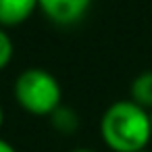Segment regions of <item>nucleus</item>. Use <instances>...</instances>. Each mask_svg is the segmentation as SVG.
<instances>
[{"instance_id": "f257e3e1", "label": "nucleus", "mask_w": 152, "mask_h": 152, "mask_svg": "<svg viewBox=\"0 0 152 152\" xmlns=\"http://www.w3.org/2000/svg\"><path fill=\"white\" fill-rule=\"evenodd\" d=\"M102 142L113 152H140L146 150L152 137L150 110L129 100L113 102L100 119Z\"/></svg>"}, {"instance_id": "f03ea898", "label": "nucleus", "mask_w": 152, "mask_h": 152, "mask_svg": "<svg viewBox=\"0 0 152 152\" xmlns=\"http://www.w3.org/2000/svg\"><path fill=\"white\" fill-rule=\"evenodd\" d=\"M13 94L17 104L36 117H50L63 104V88L58 79L42 67H29L15 79Z\"/></svg>"}, {"instance_id": "7ed1b4c3", "label": "nucleus", "mask_w": 152, "mask_h": 152, "mask_svg": "<svg viewBox=\"0 0 152 152\" xmlns=\"http://www.w3.org/2000/svg\"><path fill=\"white\" fill-rule=\"evenodd\" d=\"M92 7V0H38V9L61 27L79 23Z\"/></svg>"}, {"instance_id": "20e7f679", "label": "nucleus", "mask_w": 152, "mask_h": 152, "mask_svg": "<svg viewBox=\"0 0 152 152\" xmlns=\"http://www.w3.org/2000/svg\"><path fill=\"white\" fill-rule=\"evenodd\" d=\"M38 11V0H0V25L17 27Z\"/></svg>"}, {"instance_id": "39448f33", "label": "nucleus", "mask_w": 152, "mask_h": 152, "mask_svg": "<svg viewBox=\"0 0 152 152\" xmlns=\"http://www.w3.org/2000/svg\"><path fill=\"white\" fill-rule=\"evenodd\" d=\"M129 96L142 108L152 110V71H144L131 81Z\"/></svg>"}, {"instance_id": "423d86ee", "label": "nucleus", "mask_w": 152, "mask_h": 152, "mask_svg": "<svg viewBox=\"0 0 152 152\" xmlns=\"http://www.w3.org/2000/svg\"><path fill=\"white\" fill-rule=\"evenodd\" d=\"M50 123H52V127H54L58 133L69 135V133H75V131H77V127H79V115H77L73 108L61 104V106L50 115Z\"/></svg>"}, {"instance_id": "0eeeda50", "label": "nucleus", "mask_w": 152, "mask_h": 152, "mask_svg": "<svg viewBox=\"0 0 152 152\" xmlns=\"http://www.w3.org/2000/svg\"><path fill=\"white\" fill-rule=\"evenodd\" d=\"M13 54H15V44L7 34V29L0 25V71L9 67V63L13 61Z\"/></svg>"}, {"instance_id": "6e6552de", "label": "nucleus", "mask_w": 152, "mask_h": 152, "mask_svg": "<svg viewBox=\"0 0 152 152\" xmlns=\"http://www.w3.org/2000/svg\"><path fill=\"white\" fill-rule=\"evenodd\" d=\"M0 152H17V148H15L11 142H7V140L0 137Z\"/></svg>"}, {"instance_id": "1a4fd4ad", "label": "nucleus", "mask_w": 152, "mask_h": 152, "mask_svg": "<svg viewBox=\"0 0 152 152\" xmlns=\"http://www.w3.org/2000/svg\"><path fill=\"white\" fill-rule=\"evenodd\" d=\"M2 125H4V108L0 104V129H2Z\"/></svg>"}, {"instance_id": "9d476101", "label": "nucleus", "mask_w": 152, "mask_h": 152, "mask_svg": "<svg viewBox=\"0 0 152 152\" xmlns=\"http://www.w3.org/2000/svg\"><path fill=\"white\" fill-rule=\"evenodd\" d=\"M71 152H96V150H92V148H73Z\"/></svg>"}, {"instance_id": "9b49d317", "label": "nucleus", "mask_w": 152, "mask_h": 152, "mask_svg": "<svg viewBox=\"0 0 152 152\" xmlns=\"http://www.w3.org/2000/svg\"><path fill=\"white\" fill-rule=\"evenodd\" d=\"M150 125H152V110H150Z\"/></svg>"}, {"instance_id": "f8f14e48", "label": "nucleus", "mask_w": 152, "mask_h": 152, "mask_svg": "<svg viewBox=\"0 0 152 152\" xmlns=\"http://www.w3.org/2000/svg\"><path fill=\"white\" fill-rule=\"evenodd\" d=\"M140 152H148V150H140Z\"/></svg>"}]
</instances>
